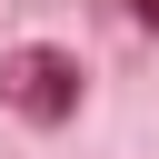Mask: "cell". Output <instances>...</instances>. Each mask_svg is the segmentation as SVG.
I'll use <instances>...</instances> for the list:
<instances>
[{
	"mask_svg": "<svg viewBox=\"0 0 159 159\" xmlns=\"http://www.w3.org/2000/svg\"><path fill=\"white\" fill-rule=\"evenodd\" d=\"M10 99H20L30 119H60V109L80 99V70H70L60 50H20V70H10Z\"/></svg>",
	"mask_w": 159,
	"mask_h": 159,
	"instance_id": "cell-1",
	"label": "cell"
}]
</instances>
